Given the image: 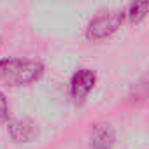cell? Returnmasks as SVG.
<instances>
[{
    "label": "cell",
    "mask_w": 149,
    "mask_h": 149,
    "mask_svg": "<svg viewBox=\"0 0 149 149\" xmlns=\"http://www.w3.org/2000/svg\"><path fill=\"white\" fill-rule=\"evenodd\" d=\"M44 72V67L33 60L6 58L0 60V81L9 86H21L37 81Z\"/></svg>",
    "instance_id": "1"
},
{
    "label": "cell",
    "mask_w": 149,
    "mask_h": 149,
    "mask_svg": "<svg viewBox=\"0 0 149 149\" xmlns=\"http://www.w3.org/2000/svg\"><path fill=\"white\" fill-rule=\"evenodd\" d=\"M123 11H107V13H100L98 16H95L90 25H88V37L90 39H104L111 33H114L121 23H123Z\"/></svg>",
    "instance_id": "2"
},
{
    "label": "cell",
    "mask_w": 149,
    "mask_h": 149,
    "mask_svg": "<svg viewBox=\"0 0 149 149\" xmlns=\"http://www.w3.org/2000/svg\"><path fill=\"white\" fill-rule=\"evenodd\" d=\"M147 11H149V2H135V4H130L123 11V14L128 21L133 23V21H140L147 14Z\"/></svg>",
    "instance_id": "6"
},
{
    "label": "cell",
    "mask_w": 149,
    "mask_h": 149,
    "mask_svg": "<svg viewBox=\"0 0 149 149\" xmlns=\"http://www.w3.org/2000/svg\"><path fill=\"white\" fill-rule=\"evenodd\" d=\"M95 74L90 68H81L74 74L72 83H70V91L76 100H83L95 86Z\"/></svg>",
    "instance_id": "3"
},
{
    "label": "cell",
    "mask_w": 149,
    "mask_h": 149,
    "mask_svg": "<svg viewBox=\"0 0 149 149\" xmlns=\"http://www.w3.org/2000/svg\"><path fill=\"white\" fill-rule=\"evenodd\" d=\"M9 116V107H7V100L6 97L0 93V121H6Z\"/></svg>",
    "instance_id": "7"
},
{
    "label": "cell",
    "mask_w": 149,
    "mask_h": 149,
    "mask_svg": "<svg viewBox=\"0 0 149 149\" xmlns=\"http://www.w3.org/2000/svg\"><path fill=\"white\" fill-rule=\"evenodd\" d=\"M37 125L28 118H16L9 123V135L16 142H30L37 137Z\"/></svg>",
    "instance_id": "4"
},
{
    "label": "cell",
    "mask_w": 149,
    "mask_h": 149,
    "mask_svg": "<svg viewBox=\"0 0 149 149\" xmlns=\"http://www.w3.org/2000/svg\"><path fill=\"white\" fill-rule=\"evenodd\" d=\"M114 144V130L109 125L95 126L91 133V146L93 149H111Z\"/></svg>",
    "instance_id": "5"
}]
</instances>
